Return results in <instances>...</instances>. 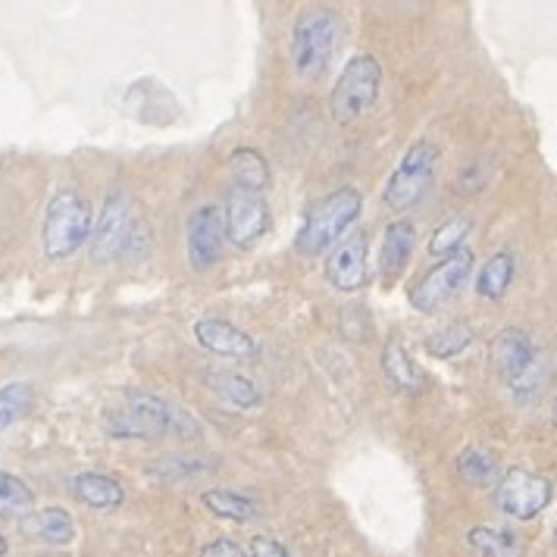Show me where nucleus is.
<instances>
[{
    "label": "nucleus",
    "instance_id": "nucleus-1",
    "mask_svg": "<svg viewBox=\"0 0 557 557\" xmlns=\"http://www.w3.org/2000/svg\"><path fill=\"white\" fill-rule=\"evenodd\" d=\"M101 426L110 438H160L166 432L198 435L201 426L176 405L157 398L145 388H120L107 398Z\"/></svg>",
    "mask_w": 557,
    "mask_h": 557
},
{
    "label": "nucleus",
    "instance_id": "nucleus-2",
    "mask_svg": "<svg viewBox=\"0 0 557 557\" xmlns=\"http://www.w3.org/2000/svg\"><path fill=\"white\" fill-rule=\"evenodd\" d=\"M363 210V195L355 185H342L330 195H323L320 201H313L305 210V223L295 235V248L305 257H320V253L332 251L348 228L355 226L357 216Z\"/></svg>",
    "mask_w": 557,
    "mask_h": 557
},
{
    "label": "nucleus",
    "instance_id": "nucleus-3",
    "mask_svg": "<svg viewBox=\"0 0 557 557\" xmlns=\"http://www.w3.org/2000/svg\"><path fill=\"white\" fill-rule=\"evenodd\" d=\"M91 203L85 201V195L76 188H60L53 191V198L45 207V220H41V251L48 260L60 263L70 260L88 245L91 235Z\"/></svg>",
    "mask_w": 557,
    "mask_h": 557
},
{
    "label": "nucleus",
    "instance_id": "nucleus-4",
    "mask_svg": "<svg viewBox=\"0 0 557 557\" xmlns=\"http://www.w3.org/2000/svg\"><path fill=\"white\" fill-rule=\"evenodd\" d=\"M338 16L330 7H310L298 16L292 32V63L295 73L307 82L320 78L332 63V53L338 48Z\"/></svg>",
    "mask_w": 557,
    "mask_h": 557
},
{
    "label": "nucleus",
    "instance_id": "nucleus-5",
    "mask_svg": "<svg viewBox=\"0 0 557 557\" xmlns=\"http://www.w3.org/2000/svg\"><path fill=\"white\" fill-rule=\"evenodd\" d=\"M382 66L370 53H355L345 70L335 78V88L330 95V110L338 123H357L363 113L373 110L380 101Z\"/></svg>",
    "mask_w": 557,
    "mask_h": 557
},
{
    "label": "nucleus",
    "instance_id": "nucleus-6",
    "mask_svg": "<svg viewBox=\"0 0 557 557\" xmlns=\"http://www.w3.org/2000/svg\"><path fill=\"white\" fill-rule=\"evenodd\" d=\"M438 160L442 151L435 141H417L410 145L401 157V163L395 166V173L385 182V191H382V201L388 210L395 213H405L413 203H420V198L430 191L435 170H438Z\"/></svg>",
    "mask_w": 557,
    "mask_h": 557
},
{
    "label": "nucleus",
    "instance_id": "nucleus-7",
    "mask_svg": "<svg viewBox=\"0 0 557 557\" xmlns=\"http://www.w3.org/2000/svg\"><path fill=\"white\" fill-rule=\"evenodd\" d=\"M473 263H476V257L470 248L451 253V257H442L435 267H430L410 285V305L420 313H435L438 307H445L460 295V288L473 276Z\"/></svg>",
    "mask_w": 557,
    "mask_h": 557
},
{
    "label": "nucleus",
    "instance_id": "nucleus-8",
    "mask_svg": "<svg viewBox=\"0 0 557 557\" xmlns=\"http://www.w3.org/2000/svg\"><path fill=\"white\" fill-rule=\"evenodd\" d=\"M552 498H555V485L542 473L513 467L498 480V507L510 520H535L552 507Z\"/></svg>",
    "mask_w": 557,
    "mask_h": 557
},
{
    "label": "nucleus",
    "instance_id": "nucleus-9",
    "mask_svg": "<svg viewBox=\"0 0 557 557\" xmlns=\"http://www.w3.org/2000/svg\"><path fill=\"white\" fill-rule=\"evenodd\" d=\"M132 198H128L123 188H113L101 203V213H98V223H91V235H88V245H91V260L95 263H113L123 248H126L128 226H132Z\"/></svg>",
    "mask_w": 557,
    "mask_h": 557
},
{
    "label": "nucleus",
    "instance_id": "nucleus-10",
    "mask_svg": "<svg viewBox=\"0 0 557 557\" xmlns=\"http://www.w3.org/2000/svg\"><path fill=\"white\" fill-rule=\"evenodd\" d=\"M223 232L232 245L248 248L253 242H260L270 232V203L263 201V195H251L242 188H228L226 201H223Z\"/></svg>",
    "mask_w": 557,
    "mask_h": 557
},
{
    "label": "nucleus",
    "instance_id": "nucleus-11",
    "mask_svg": "<svg viewBox=\"0 0 557 557\" xmlns=\"http://www.w3.org/2000/svg\"><path fill=\"white\" fill-rule=\"evenodd\" d=\"M223 210L216 203H203L191 216H188V228H185V248H188V263L195 270H210L220 253H223Z\"/></svg>",
    "mask_w": 557,
    "mask_h": 557
},
{
    "label": "nucleus",
    "instance_id": "nucleus-12",
    "mask_svg": "<svg viewBox=\"0 0 557 557\" xmlns=\"http://www.w3.org/2000/svg\"><path fill=\"white\" fill-rule=\"evenodd\" d=\"M367 253H370L367 232H351L332 248L330 260H326V278L335 292H360L367 285V278H370Z\"/></svg>",
    "mask_w": 557,
    "mask_h": 557
},
{
    "label": "nucleus",
    "instance_id": "nucleus-13",
    "mask_svg": "<svg viewBox=\"0 0 557 557\" xmlns=\"http://www.w3.org/2000/svg\"><path fill=\"white\" fill-rule=\"evenodd\" d=\"M195 342L203 351L220 357H251L257 351V342L245 330H238L235 323L220 320V317H201L195 323Z\"/></svg>",
    "mask_w": 557,
    "mask_h": 557
},
{
    "label": "nucleus",
    "instance_id": "nucleus-14",
    "mask_svg": "<svg viewBox=\"0 0 557 557\" xmlns=\"http://www.w3.org/2000/svg\"><path fill=\"white\" fill-rule=\"evenodd\" d=\"M413 248H417V226L410 220H395V223L385 226L380 257H376V273H380L385 285H392L395 278L405 273Z\"/></svg>",
    "mask_w": 557,
    "mask_h": 557
},
{
    "label": "nucleus",
    "instance_id": "nucleus-15",
    "mask_svg": "<svg viewBox=\"0 0 557 557\" xmlns=\"http://www.w3.org/2000/svg\"><path fill=\"white\" fill-rule=\"evenodd\" d=\"M535 355H539V342L520 326H507L488 345V360L502 373V380H510L513 373H520Z\"/></svg>",
    "mask_w": 557,
    "mask_h": 557
},
{
    "label": "nucleus",
    "instance_id": "nucleus-16",
    "mask_svg": "<svg viewBox=\"0 0 557 557\" xmlns=\"http://www.w3.org/2000/svg\"><path fill=\"white\" fill-rule=\"evenodd\" d=\"M20 532L32 542L45 545H70L76 539V520L63 507H41V510H26L20 517Z\"/></svg>",
    "mask_w": 557,
    "mask_h": 557
},
{
    "label": "nucleus",
    "instance_id": "nucleus-17",
    "mask_svg": "<svg viewBox=\"0 0 557 557\" xmlns=\"http://www.w3.org/2000/svg\"><path fill=\"white\" fill-rule=\"evenodd\" d=\"M70 488H73V495H76L82 505L95 507V510H116V507L126 502V488L113 480V476L95 473V470L76 473L70 480Z\"/></svg>",
    "mask_w": 557,
    "mask_h": 557
},
{
    "label": "nucleus",
    "instance_id": "nucleus-18",
    "mask_svg": "<svg viewBox=\"0 0 557 557\" xmlns=\"http://www.w3.org/2000/svg\"><path fill=\"white\" fill-rule=\"evenodd\" d=\"M207 388L220 398V401H226V405L238 407V410H251L263 401V392H260V385L251 380V376H245V373H235V370H210L207 376Z\"/></svg>",
    "mask_w": 557,
    "mask_h": 557
},
{
    "label": "nucleus",
    "instance_id": "nucleus-19",
    "mask_svg": "<svg viewBox=\"0 0 557 557\" xmlns=\"http://www.w3.org/2000/svg\"><path fill=\"white\" fill-rule=\"evenodd\" d=\"M201 505L223 520H235V523H248L263 513L260 498H253L248 492H235V488H207L201 495Z\"/></svg>",
    "mask_w": 557,
    "mask_h": 557
},
{
    "label": "nucleus",
    "instance_id": "nucleus-20",
    "mask_svg": "<svg viewBox=\"0 0 557 557\" xmlns=\"http://www.w3.org/2000/svg\"><path fill=\"white\" fill-rule=\"evenodd\" d=\"M228 173L235 188L251 191V195H263L270 188V163L257 148H235L228 153Z\"/></svg>",
    "mask_w": 557,
    "mask_h": 557
},
{
    "label": "nucleus",
    "instance_id": "nucleus-21",
    "mask_svg": "<svg viewBox=\"0 0 557 557\" xmlns=\"http://www.w3.org/2000/svg\"><path fill=\"white\" fill-rule=\"evenodd\" d=\"M382 370H385L388 382L395 388L407 392V395L423 392V376H420L417 363L410 360V355H407V348L401 342H395V338L385 342V348H382Z\"/></svg>",
    "mask_w": 557,
    "mask_h": 557
},
{
    "label": "nucleus",
    "instance_id": "nucleus-22",
    "mask_svg": "<svg viewBox=\"0 0 557 557\" xmlns=\"http://www.w3.org/2000/svg\"><path fill=\"white\" fill-rule=\"evenodd\" d=\"M467 545L476 557H523V542L505 527H473L467 532Z\"/></svg>",
    "mask_w": 557,
    "mask_h": 557
},
{
    "label": "nucleus",
    "instance_id": "nucleus-23",
    "mask_svg": "<svg viewBox=\"0 0 557 557\" xmlns=\"http://www.w3.org/2000/svg\"><path fill=\"white\" fill-rule=\"evenodd\" d=\"M505 382L517 401H532V398H539V395L548 388V382H552V355H548L545 348H539V355L532 357L520 373H513V376Z\"/></svg>",
    "mask_w": 557,
    "mask_h": 557
},
{
    "label": "nucleus",
    "instance_id": "nucleus-24",
    "mask_svg": "<svg viewBox=\"0 0 557 557\" xmlns=\"http://www.w3.org/2000/svg\"><path fill=\"white\" fill-rule=\"evenodd\" d=\"M517 270V260L510 251L492 253L485 263L480 267V276H476V295L485 301H498L505 298V292L510 288V278Z\"/></svg>",
    "mask_w": 557,
    "mask_h": 557
},
{
    "label": "nucleus",
    "instance_id": "nucleus-25",
    "mask_svg": "<svg viewBox=\"0 0 557 557\" xmlns=\"http://www.w3.org/2000/svg\"><path fill=\"white\" fill-rule=\"evenodd\" d=\"M457 473H460L463 482L485 488V485H492V482L498 480L502 463H498V457L492 455V451H485V448H467L463 455L457 457Z\"/></svg>",
    "mask_w": 557,
    "mask_h": 557
},
{
    "label": "nucleus",
    "instance_id": "nucleus-26",
    "mask_svg": "<svg viewBox=\"0 0 557 557\" xmlns=\"http://www.w3.org/2000/svg\"><path fill=\"white\" fill-rule=\"evenodd\" d=\"M35 407V388L28 382H7L0 385V432L20 423Z\"/></svg>",
    "mask_w": 557,
    "mask_h": 557
},
{
    "label": "nucleus",
    "instance_id": "nucleus-27",
    "mask_svg": "<svg viewBox=\"0 0 557 557\" xmlns=\"http://www.w3.org/2000/svg\"><path fill=\"white\" fill-rule=\"evenodd\" d=\"M470 345H473V330L457 320V323H448V326L432 332L423 348L435 360H448V357H457L460 351H467Z\"/></svg>",
    "mask_w": 557,
    "mask_h": 557
},
{
    "label": "nucleus",
    "instance_id": "nucleus-28",
    "mask_svg": "<svg viewBox=\"0 0 557 557\" xmlns=\"http://www.w3.org/2000/svg\"><path fill=\"white\" fill-rule=\"evenodd\" d=\"M470 232H473V216H467V213L445 220L432 232L430 253L432 257H451V253L463 251V242L470 238Z\"/></svg>",
    "mask_w": 557,
    "mask_h": 557
},
{
    "label": "nucleus",
    "instance_id": "nucleus-29",
    "mask_svg": "<svg viewBox=\"0 0 557 557\" xmlns=\"http://www.w3.org/2000/svg\"><path fill=\"white\" fill-rule=\"evenodd\" d=\"M35 505V492L26 482L7 470H0V517H13V513H26Z\"/></svg>",
    "mask_w": 557,
    "mask_h": 557
},
{
    "label": "nucleus",
    "instance_id": "nucleus-30",
    "mask_svg": "<svg viewBox=\"0 0 557 557\" xmlns=\"http://www.w3.org/2000/svg\"><path fill=\"white\" fill-rule=\"evenodd\" d=\"M157 470L166 473V476H176V473H201V470H210V463L191 455H166L157 460Z\"/></svg>",
    "mask_w": 557,
    "mask_h": 557
},
{
    "label": "nucleus",
    "instance_id": "nucleus-31",
    "mask_svg": "<svg viewBox=\"0 0 557 557\" xmlns=\"http://www.w3.org/2000/svg\"><path fill=\"white\" fill-rule=\"evenodd\" d=\"M148 245H151V226H148L145 220H138V216H132V226H128L126 248H123V253H128V257H138L141 251H148Z\"/></svg>",
    "mask_w": 557,
    "mask_h": 557
},
{
    "label": "nucleus",
    "instance_id": "nucleus-32",
    "mask_svg": "<svg viewBox=\"0 0 557 557\" xmlns=\"http://www.w3.org/2000/svg\"><path fill=\"white\" fill-rule=\"evenodd\" d=\"M248 557H288V548L273 535H253L248 542Z\"/></svg>",
    "mask_w": 557,
    "mask_h": 557
},
{
    "label": "nucleus",
    "instance_id": "nucleus-33",
    "mask_svg": "<svg viewBox=\"0 0 557 557\" xmlns=\"http://www.w3.org/2000/svg\"><path fill=\"white\" fill-rule=\"evenodd\" d=\"M201 557H248L245 555V548L238 545V542H232V539H213V542H207L201 548Z\"/></svg>",
    "mask_w": 557,
    "mask_h": 557
},
{
    "label": "nucleus",
    "instance_id": "nucleus-34",
    "mask_svg": "<svg viewBox=\"0 0 557 557\" xmlns=\"http://www.w3.org/2000/svg\"><path fill=\"white\" fill-rule=\"evenodd\" d=\"M10 552V545H7V539H3V532H0V557Z\"/></svg>",
    "mask_w": 557,
    "mask_h": 557
}]
</instances>
